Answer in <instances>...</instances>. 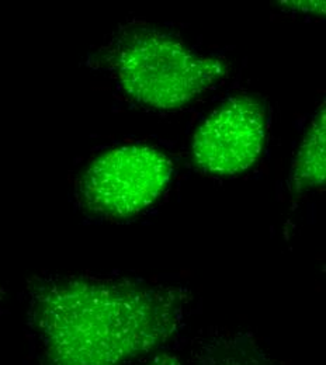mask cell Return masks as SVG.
I'll list each match as a JSON object with an SVG mask.
<instances>
[{"label":"cell","instance_id":"1","mask_svg":"<svg viewBox=\"0 0 326 365\" xmlns=\"http://www.w3.org/2000/svg\"><path fill=\"white\" fill-rule=\"evenodd\" d=\"M182 289L128 279L41 285L33 320L49 365H121L168 341L185 317Z\"/></svg>","mask_w":326,"mask_h":365},{"label":"cell","instance_id":"2","mask_svg":"<svg viewBox=\"0 0 326 365\" xmlns=\"http://www.w3.org/2000/svg\"><path fill=\"white\" fill-rule=\"evenodd\" d=\"M116 66L126 93L153 108H179L227 73L215 58L194 53L155 30H136L120 43Z\"/></svg>","mask_w":326,"mask_h":365},{"label":"cell","instance_id":"3","mask_svg":"<svg viewBox=\"0 0 326 365\" xmlns=\"http://www.w3.org/2000/svg\"><path fill=\"white\" fill-rule=\"evenodd\" d=\"M170 160L158 149L131 145L98 156L86 170L81 194L98 215L124 220L149 207L172 176Z\"/></svg>","mask_w":326,"mask_h":365},{"label":"cell","instance_id":"4","mask_svg":"<svg viewBox=\"0 0 326 365\" xmlns=\"http://www.w3.org/2000/svg\"><path fill=\"white\" fill-rule=\"evenodd\" d=\"M265 133L262 104L249 96L233 97L213 113L194 135V162L213 175L242 173L260 156Z\"/></svg>","mask_w":326,"mask_h":365},{"label":"cell","instance_id":"5","mask_svg":"<svg viewBox=\"0 0 326 365\" xmlns=\"http://www.w3.org/2000/svg\"><path fill=\"white\" fill-rule=\"evenodd\" d=\"M325 108L318 111L304 138L292 166V187L304 192L325 182Z\"/></svg>","mask_w":326,"mask_h":365},{"label":"cell","instance_id":"6","mask_svg":"<svg viewBox=\"0 0 326 365\" xmlns=\"http://www.w3.org/2000/svg\"><path fill=\"white\" fill-rule=\"evenodd\" d=\"M288 4H294L295 9H302L308 11L317 10L318 13L325 11V1H287Z\"/></svg>","mask_w":326,"mask_h":365},{"label":"cell","instance_id":"7","mask_svg":"<svg viewBox=\"0 0 326 365\" xmlns=\"http://www.w3.org/2000/svg\"><path fill=\"white\" fill-rule=\"evenodd\" d=\"M143 365H182L180 360L172 354H159Z\"/></svg>","mask_w":326,"mask_h":365}]
</instances>
